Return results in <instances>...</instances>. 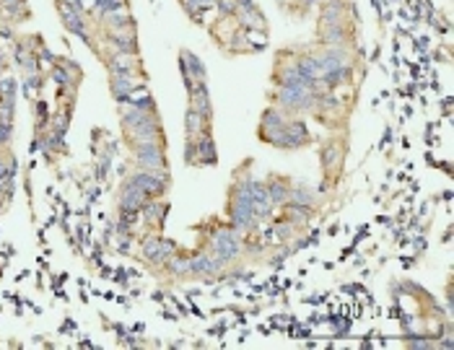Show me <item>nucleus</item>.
<instances>
[{
    "label": "nucleus",
    "instance_id": "f257e3e1",
    "mask_svg": "<svg viewBox=\"0 0 454 350\" xmlns=\"http://www.w3.org/2000/svg\"><path fill=\"white\" fill-rule=\"evenodd\" d=\"M241 236L244 234L234 231L231 226H221V229H216L213 234H211V239H208V252H211L216 259H221L226 267L228 264H236L244 257V252H247Z\"/></svg>",
    "mask_w": 454,
    "mask_h": 350
},
{
    "label": "nucleus",
    "instance_id": "f03ea898",
    "mask_svg": "<svg viewBox=\"0 0 454 350\" xmlns=\"http://www.w3.org/2000/svg\"><path fill=\"white\" fill-rule=\"evenodd\" d=\"M130 156H133L135 169H143V172H169L163 138H158V140H143V143H130Z\"/></svg>",
    "mask_w": 454,
    "mask_h": 350
},
{
    "label": "nucleus",
    "instance_id": "7ed1b4c3",
    "mask_svg": "<svg viewBox=\"0 0 454 350\" xmlns=\"http://www.w3.org/2000/svg\"><path fill=\"white\" fill-rule=\"evenodd\" d=\"M125 182H130L133 187L143 190L151 197H163L169 190V172H143V169H133L125 177Z\"/></svg>",
    "mask_w": 454,
    "mask_h": 350
},
{
    "label": "nucleus",
    "instance_id": "20e7f679",
    "mask_svg": "<svg viewBox=\"0 0 454 350\" xmlns=\"http://www.w3.org/2000/svg\"><path fill=\"white\" fill-rule=\"evenodd\" d=\"M141 254L146 262L156 264V267H163L166 264V259L177 252V247H174V242H169V239H161V236L156 234H148L141 239Z\"/></svg>",
    "mask_w": 454,
    "mask_h": 350
},
{
    "label": "nucleus",
    "instance_id": "39448f33",
    "mask_svg": "<svg viewBox=\"0 0 454 350\" xmlns=\"http://www.w3.org/2000/svg\"><path fill=\"white\" fill-rule=\"evenodd\" d=\"M57 14H60V19H63V26L71 34L81 36L84 42H89L94 47L91 42V31H89V21H86V14H81L79 8L71 6V0H57Z\"/></svg>",
    "mask_w": 454,
    "mask_h": 350
},
{
    "label": "nucleus",
    "instance_id": "423d86ee",
    "mask_svg": "<svg viewBox=\"0 0 454 350\" xmlns=\"http://www.w3.org/2000/svg\"><path fill=\"white\" fill-rule=\"evenodd\" d=\"M226 270V264L216 259L211 252H198V254H192L190 257V278H198V280H216L223 275Z\"/></svg>",
    "mask_w": 454,
    "mask_h": 350
},
{
    "label": "nucleus",
    "instance_id": "0eeeda50",
    "mask_svg": "<svg viewBox=\"0 0 454 350\" xmlns=\"http://www.w3.org/2000/svg\"><path fill=\"white\" fill-rule=\"evenodd\" d=\"M309 140H312V135H309V130H306L304 122L288 117V120H286L283 133H281V135H278V140H276V148L296 150V148H304Z\"/></svg>",
    "mask_w": 454,
    "mask_h": 350
},
{
    "label": "nucleus",
    "instance_id": "6e6552de",
    "mask_svg": "<svg viewBox=\"0 0 454 350\" xmlns=\"http://www.w3.org/2000/svg\"><path fill=\"white\" fill-rule=\"evenodd\" d=\"M179 71H182V78H185V86L192 88L200 81H208V68L206 63L190 50L179 52Z\"/></svg>",
    "mask_w": 454,
    "mask_h": 350
},
{
    "label": "nucleus",
    "instance_id": "1a4fd4ad",
    "mask_svg": "<svg viewBox=\"0 0 454 350\" xmlns=\"http://www.w3.org/2000/svg\"><path fill=\"white\" fill-rule=\"evenodd\" d=\"M104 65H107L109 76H135V73H143L141 55H120V52H107L101 55Z\"/></svg>",
    "mask_w": 454,
    "mask_h": 350
},
{
    "label": "nucleus",
    "instance_id": "9d476101",
    "mask_svg": "<svg viewBox=\"0 0 454 350\" xmlns=\"http://www.w3.org/2000/svg\"><path fill=\"white\" fill-rule=\"evenodd\" d=\"M101 42L107 44V52H120V55H141L138 31H107V34L101 36Z\"/></svg>",
    "mask_w": 454,
    "mask_h": 350
},
{
    "label": "nucleus",
    "instance_id": "9b49d317",
    "mask_svg": "<svg viewBox=\"0 0 454 350\" xmlns=\"http://www.w3.org/2000/svg\"><path fill=\"white\" fill-rule=\"evenodd\" d=\"M286 120H288V115L286 112H281L278 107H270L263 112V120H260V138H263L265 143L276 145L278 135L283 133L286 128Z\"/></svg>",
    "mask_w": 454,
    "mask_h": 350
},
{
    "label": "nucleus",
    "instance_id": "f8f14e48",
    "mask_svg": "<svg viewBox=\"0 0 454 350\" xmlns=\"http://www.w3.org/2000/svg\"><path fill=\"white\" fill-rule=\"evenodd\" d=\"M125 138H128V143H143V140H158L163 138V130H161V117L158 115H151L146 122L141 125H135V128L122 130Z\"/></svg>",
    "mask_w": 454,
    "mask_h": 350
},
{
    "label": "nucleus",
    "instance_id": "ddd939ff",
    "mask_svg": "<svg viewBox=\"0 0 454 350\" xmlns=\"http://www.w3.org/2000/svg\"><path fill=\"white\" fill-rule=\"evenodd\" d=\"M143 83H146V73H135V76H109V93L122 104L130 93L143 88Z\"/></svg>",
    "mask_w": 454,
    "mask_h": 350
},
{
    "label": "nucleus",
    "instance_id": "4468645a",
    "mask_svg": "<svg viewBox=\"0 0 454 350\" xmlns=\"http://www.w3.org/2000/svg\"><path fill=\"white\" fill-rule=\"evenodd\" d=\"M187 96H190V104L187 107L192 112H198L200 117L206 120H213V104H211V91H208V81H200L192 88H187Z\"/></svg>",
    "mask_w": 454,
    "mask_h": 350
},
{
    "label": "nucleus",
    "instance_id": "2eb2a0df",
    "mask_svg": "<svg viewBox=\"0 0 454 350\" xmlns=\"http://www.w3.org/2000/svg\"><path fill=\"white\" fill-rule=\"evenodd\" d=\"M317 8H320V16H317L320 29L322 26H338V24H345V19H348L345 0H322Z\"/></svg>",
    "mask_w": 454,
    "mask_h": 350
},
{
    "label": "nucleus",
    "instance_id": "dca6fc26",
    "mask_svg": "<svg viewBox=\"0 0 454 350\" xmlns=\"http://www.w3.org/2000/svg\"><path fill=\"white\" fill-rule=\"evenodd\" d=\"M148 200V195L133 187L130 182H122V190H120V197H117V207H120V213H141V207L146 205Z\"/></svg>",
    "mask_w": 454,
    "mask_h": 350
},
{
    "label": "nucleus",
    "instance_id": "f3484780",
    "mask_svg": "<svg viewBox=\"0 0 454 350\" xmlns=\"http://www.w3.org/2000/svg\"><path fill=\"white\" fill-rule=\"evenodd\" d=\"M166 215H169V202H163L161 197H151V200H146V205L141 207V218L148 223V226H153V229L161 226Z\"/></svg>",
    "mask_w": 454,
    "mask_h": 350
},
{
    "label": "nucleus",
    "instance_id": "a211bd4d",
    "mask_svg": "<svg viewBox=\"0 0 454 350\" xmlns=\"http://www.w3.org/2000/svg\"><path fill=\"white\" fill-rule=\"evenodd\" d=\"M348 31L345 24H338V26H322L320 29V44L322 47H348Z\"/></svg>",
    "mask_w": 454,
    "mask_h": 350
},
{
    "label": "nucleus",
    "instance_id": "6ab92c4d",
    "mask_svg": "<svg viewBox=\"0 0 454 350\" xmlns=\"http://www.w3.org/2000/svg\"><path fill=\"white\" fill-rule=\"evenodd\" d=\"M268 197H270V202L276 207H281V205H286L288 202V192H291V182L286 177H270L268 182Z\"/></svg>",
    "mask_w": 454,
    "mask_h": 350
},
{
    "label": "nucleus",
    "instance_id": "aec40b11",
    "mask_svg": "<svg viewBox=\"0 0 454 350\" xmlns=\"http://www.w3.org/2000/svg\"><path fill=\"white\" fill-rule=\"evenodd\" d=\"M198 166H216L218 164V150H216L213 135L211 133H203L198 138Z\"/></svg>",
    "mask_w": 454,
    "mask_h": 350
},
{
    "label": "nucleus",
    "instance_id": "412c9836",
    "mask_svg": "<svg viewBox=\"0 0 454 350\" xmlns=\"http://www.w3.org/2000/svg\"><path fill=\"white\" fill-rule=\"evenodd\" d=\"M350 76H353V65H343V68H335L330 73H322L320 83L327 91H338V88L345 86L348 81H350Z\"/></svg>",
    "mask_w": 454,
    "mask_h": 350
},
{
    "label": "nucleus",
    "instance_id": "4be33fe9",
    "mask_svg": "<svg viewBox=\"0 0 454 350\" xmlns=\"http://www.w3.org/2000/svg\"><path fill=\"white\" fill-rule=\"evenodd\" d=\"M317 197H320V192H317L312 185H304V182L291 185V192H288V202H293V205H304V207L317 205Z\"/></svg>",
    "mask_w": 454,
    "mask_h": 350
},
{
    "label": "nucleus",
    "instance_id": "5701e85b",
    "mask_svg": "<svg viewBox=\"0 0 454 350\" xmlns=\"http://www.w3.org/2000/svg\"><path fill=\"white\" fill-rule=\"evenodd\" d=\"M293 65H296V71L301 73L304 78H309V81H320L322 78L320 60H317V55H314V52H304V55H298V58L293 60Z\"/></svg>",
    "mask_w": 454,
    "mask_h": 350
},
{
    "label": "nucleus",
    "instance_id": "b1692460",
    "mask_svg": "<svg viewBox=\"0 0 454 350\" xmlns=\"http://www.w3.org/2000/svg\"><path fill=\"white\" fill-rule=\"evenodd\" d=\"M203 133H211V120H206V117H200L198 112H192L190 107H187L185 112V138H200Z\"/></svg>",
    "mask_w": 454,
    "mask_h": 350
},
{
    "label": "nucleus",
    "instance_id": "393cba45",
    "mask_svg": "<svg viewBox=\"0 0 454 350\" xmlns=\"http://www.w3.org/2000/svg\"><path fill=\"white\" fill-rule=\"evenodd\" d=\"M322 169H325V174H333L335 169H340L343 164V148L338 143H327L322 145Z\"/></svg>",
    "mask_w": 454,
    "mask_h": 350
},
{
    "label": "nucleus",
    "instance_id": "a878e982",
    "mask_svg": "<svg viewBox=\"0 0 454 350\" xmlns=\"http://www.w3.org/2000/svg\"><path fill=\"white\" fill-rule=\"evenodd\" d=\"M166 272H169L171 278H179V280H185L190 278V257L187 254H179V252H174L169 259H166Z\"/></svg>",
    "mask_w": 454,
    "mask_h": 350
},
{
    "label": "nucleus",
    "instance_id": "bb28decb",
    "mask_svg": "<svg viewBox=\"0 0 454 350\" xmlns=\"http://www.w3.org/2000/svg\"><path fill=\"white\" fill-rule=\"evenodd\" d=\"M122 8H128V0H96V6H94V16L101 21L104 16L114 14V11H122Z\"/></svg>",
    "mask_w": 454,
    "mask_h": 350
},
{
    "label": "nucleus",
    "instance_id": "cd10ccee",
    "mask_svg": "<svg viewBox=\"0 0 454 350\" xmlns=\"http://www.w3.org/2000/svg\"><path fill=\"white\" fill-rule=\"evenodd\" d=\"M0 11L8 16V19H21L26 16V0H0Z\"/></svg>",
    "mask_w": 454,
    "mask_h": 350
},
{
    "label": "nucleus",
    "instance_id": "c85d7f7f",
    "mask_svg": "<svg viewBox=\"0 0 454 350\" xmlns=\"http://www.w3.org/2000/svg\"><path fill=\"white\" fill-rule=\"evenodd\" d=\"M185 161H187V164H195V161H198V138H195V140H192V138H187Z\"/></svg>",
    "mask_w": 454,
    "mask_h": 350
},
{
    "label": "nucleus",
    "instance_id": "c756f323",
    "mask_svg": "<svg viewBox=\"0 0 454 350\" xmlns=\"http://www.w3.org/2000/svg\"><path fill=\"white\" fill-rule=\"evenodd\" d=\"M410 348H436V343L433 340H420V337H415V340H410Z\"/></svg>",
    "mask_w": 454,
    "mask_h": 350
},
{
    "label": "nucleus",
    "instance_id": "7c9ffc66",
    "mask_svg": "<svg viewBox=\"0 0 454 350\" xmlns=\"http://www.w3.org/2000/svg\"><path fill=\"white\" fill-rule=\"evenodd\" d=\"M298 3H301V8H304V11H309V8L320 6L322 0H298Z\"/></svg>",
    "mask_w": 454,
    "mask_h": 350
},
{
    "label": "nucleus",
    "instance_id": "2f4dec72",
    "mask_svg": "<svg viewBox=\"0 0 454 350\" xmlns=\"http://www.w3.org/2000/svg\"><path fill=\"white\" fill-rule=\"evenodd\" d=\"M6 205H8V202L3 200V197H0V213H3V207H6Z\"/></svg>",
    "mask_w": 454,
    "mask_h": 350
}]
</instances>
